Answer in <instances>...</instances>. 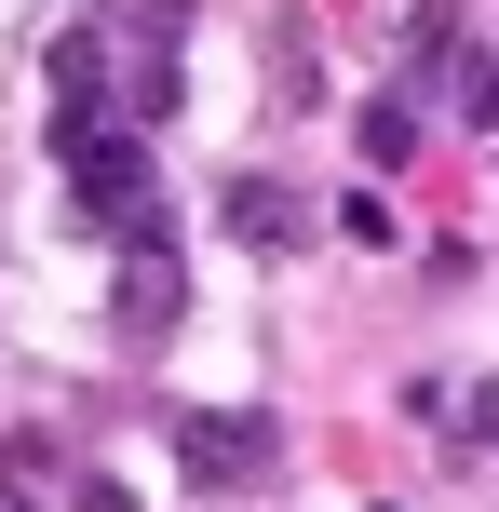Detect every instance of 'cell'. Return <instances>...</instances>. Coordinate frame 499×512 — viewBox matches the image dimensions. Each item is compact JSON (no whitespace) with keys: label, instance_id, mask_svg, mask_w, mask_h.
Instances as JSON below:
<instances>
[{"label":"cell","instance_id":"obj_8","mask_svg":"<svg viewBox=\"0 0 499 512\" xmlns=\"http://www.w3.org/2000/svg\"><path fill=\"white\" fill-rule=\"evenodd\" d=\"M405 68H419V81H446V68H459V14H446V0H419V27H405Z\"/></svg>","mask_w":499,"mask_h":512},{"label":"cell","instance_id":"obj_6","mask_svg":"<svg viewBox=\"0 0 499 512\" xmlns=\"http://www.w3.org/2000/svg\"><path fill=\"white\" fill-rule=\"evenodd\" d=\"M351 135H365L378 176H392V162H419V95H365V122H351Z\"/></svg>","mask_w":499,"mask_h":512},{"label":"cell","instance_id":"obj_4","mask_svg":"<svg viewBox=\"0 0 499 512\" xmlns=\"http://www.w3.org/2000/svg\"><path fill=\"white\" fill-rule=\"evenodd\" d=\"M135 27H149V41H135V68H122V108H135V135H149V122H176V0H149Z\"/></svg>","mask_w":499,"mask_h":512},{"label":"cell","instance_id":"obj_9","mask_svg":"<svg viewBox=\"0 0 499 512\" xmlns=\"http://www.w3.org/2000/svg\"><path fill=\"white\" fill-rule=\"evenodd\" d=\"M459 445H473V459H499V378L473 391V405H459Z\"/></svg>","mask_w":499,"mask_h":512},{"label":"cell","instance_id":"obj_2","mask_svg":"<svg viewBox=\"0 0 499 512\" xmlns=\"http://www.w3.org/2000/svg\"><path fill=\"white\" fill-rule=\"evenodd\" d=\"M108 310H122V337H176V310H189V256L162 243V216H135V230H122V283H108Z\"/></svg>","mask_w":499,"mask_h":512},{"label":"cell","instance_id":"obj_7","mask_svg":"<svg viewBox=\"0 0 499 512\" xmlns=\"http://www.w3.org/2000/svg\"><path fill=\"white\" fill-rule=\"evenodd\" d=\"M95 95H108V54L95 41H54V108H68V135L95 122Z\"/></svg>","mask_w":499,"mask_h":512},{"label":"cell","instance_id":"obj_5","mask_svg":"<svg viewBox=\"0 0 499 512\" xmlns=\"http://www.w3.org/2000/svg\"><path fill=\"white\" fill-rule=\"evenodd\" d=\"M216 216H230V243H257V256H284L297 230H311V203H297L284 176H230V203H216Z\"/></svg>","mask_w":499,"mask_h":512},{"label":"cell","instance_id":"obj_3","mask_svg":"<svg viewBox=\"0 0 499 512\" xmlns=\"http://www.w3.org/2000/svg\"><path fill=\"white\" fill-rule=\"evenodd\" d=\"M68 189H81V216L135 230V203H149V149H135V122H81V135H68Z\"/></svg>","mask_w":499,"mask_h":512},{"label":"cell","instance_id":"obj_1","mask_svg":"<svg viewBox=\"0 0 499 512\" xmlns=\"http://www.w3.org/2000/svg\"><path fill=\"white\" fill-rule=\"evenodd\" d=\"M176 472L189 486H270V418L257 405H176Z\"/></svg>","mask_w":499,"mask_h":512},{"label":"cell","instance_id":"obj_10","mask_svg":"<svg viewBox=\"0 0 499 512\" xmlns=\"http://www.w3.org/2000/svg\"><path fill=\"white\" fill-rule=\"evenodd\" d=\"M68 512H135V499L108 486V472H81V486H68Z\"/></svg>","mask_w":499,"mask_h":512}]
</instances>
